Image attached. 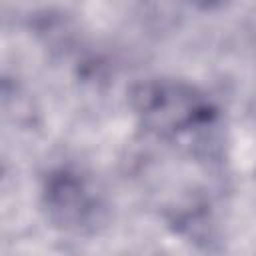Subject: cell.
<instances>
[{
    "label": "cell",
    "instance_id": "6da1fadb",
    "mask_svg": "<svg viewBox=\"0 0 256 256\" xmlns=\"http://www.w3.org/2000/svg\"><path fill=\"white\" fill-rule=\"evenodd\" d=\"M128 100L140 122L158 134H178L200 128L212 122L216 114L210 100L182 80H142L132 86Z\"/></svg>",
    "mask_w": 256,
    "mask_h": 256
},
{
    "label": "cell",
    "instance_id": "7a4b0ae2",
    "mask_svg": "<svg viewBox=\"0 0 256 256\" xmlns=\"http://www.w3.org/2000/svg\"><path fill=\"white\" fill-rule=\"evenodd\" d=\"M44 206L54 226L68 232L94 230L102 218V202L90 182L68 168H60L46 178Z\"/></svg>",
    "mask_w": 256,
    "mask_h": 256
}]
</instances>
